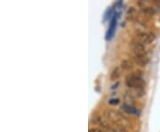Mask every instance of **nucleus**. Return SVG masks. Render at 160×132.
Listing matches in <instances>:
<instances>
[{
	"mask_svg": "<svg viewBox=\"0 0 160 132\" xmlns=\"http://www.w3.org/2000/svg\"><path fill=\"white\" fill-rule=\"evenodd\" d=\"M105 117L113 124H116L118 126L126 128L130 126V121L126 118L124 114L121 113L114 110H108L105 112Z\"/></svg>",
	"mask_w": 160,
	"mask_h": 132,
	"instance_id": "nucleus-1",
	"label": "nucleus"
},
{
	"mask_svg": "<svg viewBox=\"0 0 160 132\" xmlns=\"http://www.w3.org/2000/svg\"><path fill=\"white\" fill-rule=\"evenodd\" d=\"M126 83L127 87L136 88L138 93L141 94V96H142L144 94V91H143L144 81H143L142 74H140V73H132V74L128 75L126 77Z\"/></svg>",
	"mask_w": 160,
	"mask_h": 132,
	"instance_id": "nucleus-2",
	"label": "nucleus"
},
{
	"mask_svg": "<svg viewBox=\"0 0 160 132\" xmlns=\"http://www.w3.org/2000/svg\"><path fill=\"white\" fill-rule=\"evenodd\" d=\"M136 40L143 45L149 44L155 40V35L151 32H140L136 36Z\"/></svg>",
	"mask_w": 160,
	"mask_h": 132,
	"instance_id": "nucleus-3",
	"label": "nucleus"
},
{
	"mask_svg": "<svg viewBox=\"0 0 160 132\" xmlns=\"http://www.w3.org/2000/svg\"><path fill=\"white\" fill-rule=\"evenodd\" d=\"M131 48L132 52H133V55H147L145 45L138 42L137 40H134L132 42Z\"/></svg>",
	"mask_w": 160,
	"mask_h": 132,
	"instance_id": "nucleus-4",
	"label": "nucleus"
},
{
	"mask_svg": "<svg viewBox=\"0 0 160 132\" xmlns=\"http://www.w3.org/2000/svg\"><path fill=\"white\" fill-rule=\"evenodd\" d=\"M133 61L140 66H146L149 62V59L147 55H133Z\"/></svg>",
	"mask_w": 160,
	"mask_h": 132,
	"instance_id": "nucleus-5",
	"label": "nucleus"
},
{
	"mask_svg": "<svg viewBox=\"0 0 160 132\" xmlns=\"http://www.w3.org/2000/svg\"><path fill=\"white\" fill-rule=\"evenodd\" d=\"M106 131L107 132H127L125 128L118 126V125H116V124H113L112 122H110V124H109V126L107 128Z\"/></svg>",
	"mask_w": 160,
	"mask_h": 132,
	"instance_id": "nucleus-6",
	"label": "nucleus"
},
{
	"mask_svg": "<svg viewBox=\"0 0 160 132\" xmlns=\"http://www.w3.org/2000/svg\"><path fill=\"white\" fill-rule=\"evenodd\" d=\"M142 12L148 16H152L156 13V10L153 7L150 6H142Z\"/></svg>",
	"mask_w": 160,
	"mask_h": 132,
	"instance_id": "nucleus-7",
	"label": "nucleus"
},
{
	"mask_svg": "<svg viewBox=\"0 0 160 132\" xmlns=\"http://www.w3.org/2000/svg\"><path fill=\"white\" fill-rule=\"evenodd\" d=\"M116 24H117V22L115 20V18L112 20L111 22V24H110V27H109V32H108V39H110L111 36L113 35V32H114V29L116 28Z\"/></svg>",
	"mask_w": 160,
	"mask_h": 132,
	"instance_id": "nucleus-8",
	"label": "nucleus"
},
{
	"mask_svg": "<svg viewBox=\"0 0 160 132\" xmlns=\"http://www.w3.org/2000/svg\"><path fill=\"white\" fill-rule=\"evenodd\" d=\"M121 65H122V68L125 70H129V69H131L132 67V63L130 61H128V60H125V61H123Z\"/></svg>",
	"mask_w": 160,
	"mask_h": 132,
	"instance_id": "nucleus-9",
	"label": "nucleus"
},
{
	"mask_svg": "<svg viewBox=\"0 0 160 132\" xmlns=\"http://www.w3.org/2000/svg\"><path fill=\"white\" fill-rule=\"evenodd\" d=\"M120 76V70L118 68H117V69H115L113 71V72H112V74H111V80L112 81H115V80H117V79H118Z\"/></svg>",
	"mask_w": 160,
	"mask_h": 132,
	"instance_id": "nucleus-10",
	"label": "nucleus"
},
{
	"mask_svg": "<svg viewBox=\"0 0 160 132\" xmlns=\"http://www.w3.org/2000/svg\"><path fill=\"white\" fill-rule=\"evenodd\" d=\"M124 109L126 110L127 113H130V114H137L138 111L136 109H134L133 107H132L130 105H125L124 106Z\"/></svg>",
	"mask_w": 160,
	"mask_h": 132,
	"instance_id": "nucleus-11",
	"label": "nucleus"
},
{
	"mask_svg": "<svg viewBox=\"0 0 160 132\" xmlns=\"http://www.w3.org/2000/svg\"><path fill=\"white\" fill-rule=\"evenodd\" d=\"M88 132H107L104 129H90Z\"/></svg>",
	"mask_w": 160,
	"mask_h": 132,
	"instance_id": "nucleus-12",
	"label": "nucleus"
}]
</instances>
